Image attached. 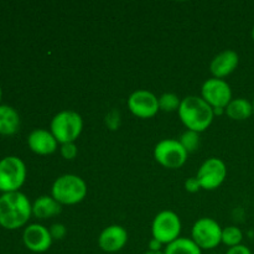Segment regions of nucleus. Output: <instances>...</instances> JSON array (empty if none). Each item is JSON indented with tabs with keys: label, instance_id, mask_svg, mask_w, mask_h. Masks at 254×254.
I'll list each match as a JSON object with an SVG mask.
<instances>
[{
	"label": "nucleus",
	"instance_id": "nucleus-1",
	"mask_svg": "<svg viewBox=\"0 0 254 254\" xmlns=\"http://www.w3.org/2000/svg\"><path fill=\"white\" fill-rule=\"evenodd\" d=\"M32 215V205L20 191L0 196V226L6 230H17L27 223Z\"/></svg>",
	"mask_w": 254,
	"mask_h": 254
},
{
	"label": "nucleus",
	"instance_id": "nucleus-2",
	"mask_svg": "<svg viewBox=\"0 0 254 254\" xmlns=\"http://www.w3.org/2000/svg\"><path fill=\"white\" fill-rule=\"evenodd\" d=\"M179 117L188 130L201 133L211 126L213 121V108L203 101L202 97L188 96L181 99Z\"/></svg>",
	"mask_w": 254,
	"mask_h": 254
},
{
	"label": "nucleus",
	"instance_id": "nucleus-3",
	"mask_svg": "<svg viewBox=\"0 0 254 254\" xmlns=\"http://www.w3.org/2000/svg\"><path fill=\"white\" fill-rule=\"evenodd\" d=\"M87 195V185L84 180L73 174H64L52 184L51 196L60 205H76Z\"/></svg>",
	"mask_w": 254,
	"mask_h": 254
},
{
	"label": "nucleus",
	"instance_id": "nucleus-4",
	"mask_svg": "<svg viewBox=\"0 0 254 254\" xmlns=\"http://www.w3.org/2000/svg\"><path fill=\"white\" fill-rule=\"evenodd\" d=\"M50 129L59 144L74 143L83 130V119L74 111H61L52 118Z\"/></svg>",
	"mask_w": 254,
	"mask_h": 254
},
{
	"label": "nucleus",
	"instance_id": "nucleus-5",
	"mask_svg": "<svg viewBox=\"0 0 254 254\" xmlns=\"http://www.w3.org/2000/svg\"><path fill=\"white\" fill-rule=\"evenodd\" d=\"M26 179V166L17 156H6L0 160V191L16 192Z\"/></svg>",
	"mask_w": 254,
	"mask_h": 254
},
{
	"label": "nucleus",
	"instance_id": "nucleus-6",
	"mask_svg": "<svg viewBox=\"0 0 254 254\" xmlns=\"http://www.w3.org/2000/svg\"><path fill=\"white\" fill-rule=\"evenodd\" d=\"M153 238L163 245H170L180 238L181 221L173 211H161L155 216L151 225Z\"/></svg>",
	"mask_w": 254,
	"mask_h": 254
},
{
	"label": "nucleus",
	"instance_id": "nucleus-7",
	"mask_svg": "<svg viewBox=\"0 0 254 254\" xmlns=\"http://www.w3.org/2000/svg\"><path fill=\"white\" fill-rule=\"evenodd\" d=\"M189 153L176 139H164L154 148V158L166 169H179L186 163Z\"/></svg>",
	"mask_w": 254,
	"mask_h": 254
},
{
	"label": "nucleus",
	"instance_id": "nucleus-8",
	"mask_svg": "<svg viewBox=\"0 0 254 254\" xmlns=\"http://www.w3.org/2000/svg\"><path fill=\"white\" fill-rule=\"evenodd\" d=\"M191 240L201 250H213L222 243V228L213 218H200L192 226Z\"/></svg>",
	"mask_w": 254,
	"mask_h": 254
},
{
	"label": "nucleus",
	"instance_id": "nucleus-9",
	"mask_svg": "<svg viewBox=\"0 0 254 254\" xmlns=\"http://www.w3.org/2000/svg\"><path fill=\"white\" fill-rule=\"evenodd\" d=\"M201 97L203 101L207 102L213 109L223 108L228 106L232 101V89L231 86L221 78H208L203 82L202 88H201Z\"/></svg>",
	"mask_w": 254,
	"mask_h": 254
},
{
	"label": "nucleus",
	"instance_id": "nucleus-10",
	"mask_svg": "<svg viewBox=\"0 0 254 254\" xmlns=\"http://www.w3.org/2000/svg\"><path fill=\"white\" fill-rule=\"evenodd\" d=\"M227 176V168L225 161L218 158H210L200 166L197 173V180L201 188L205 190H215L225 181Z\"/></svg>",
	"mask_w": 254,
	"mask_h": 254
},
{
	"label": "nucleus",
	"instance_id": "nucleus-11",
	"mask_svg": "<svg viewBox=\"0 0 254 254\" xmlns=\"http://www.w3.org/2000/svg\"><path fill=\"white\" fill-rule=\"evenodd\" d=\"M128 108L138 118L148 119L156 116L159 108V98L146 89L133 92L128 99Z\"/></svg>",
	"mask_w": 254,
	"mask_h": 254
},
{
	"label": "nucleus",
	"instance_id": "nucleus-12",
	"mask_svg": "<svg viewBox=\"0 0 254 254\" xmlns=\"http://www.w3.org/2000/svg\"><path fill=\"white\" fill-rule=\"evenodd\" d=\"M22 241L25 247L34 253H44L50 250L52 245V237L49 228L39 223H32L25 228L22 233Z\"/></svg>",
	"mask_w": 254,
	"mask_h": 254
},
{
	"label": "nucleus",
	"instance_id": "nucleus-13",
	"mask_svg": "<svg viewBox=\"0 0 254 254\" xmlns=\"http://www.w3.org/2000/svg\"><path fill=\"white\" fill-rule=\"evenodd\" d=\"M128 242V232L118 225H112L104 228L98 237V246L107 253L119 252Z\"/></svg>",
	"mask_w": 254,
	"mask_h": 254
},
{
	"label": "nucleus",
	"instance_id": "nucleus-14",
	"mask_svg": "<svg viewBox=\"0 0 254 254\" xmlns=\"http://www.w3.org/2000/svg\"><path fill=\"white\" fill-rule=\"evenodd\" d=\"M27 144L29 148L39 155H50L55 153L57 149L56 138L52 135L51 131L46 129H35L27 136Z\"/></svg>",
	"mask_w": 254,
	"mask_h": 254
},
{
	"label": "nucleus",
	"instance_id": "nucleus-15",
	"mask_svg": "<svg viewBox=\"0 0 254 254\" xmlns=\"http://www.w3.org/2000/svg\"><path fill=\"white\" fill-rule=\"evenodd\" d=\"M240 64V56L233 50H225L213 57L210 64L211 73L215 78H221L227 77L228 74L232 73L237 68Z\"/></svg>",
	"mask_w": 254,
	"mask_h": 254
},
{
	"label": "nucleus",
	"instance_id": "nucleus-16",
	"mask_svg": "<svg viewBox=\"0 0 254 254\" xmlns=\"http://www.w3.org/2000/svg\"><path fill=\"white\" fill-rule=\"evenodd\" d=\"M62 205H60L52 196H40L32 203V215L40 220L54 217L61 213Z\"/></svg>",
	"mask_w": 254,
	"mask_h": 254
},
{
	"label": "nucleus",
	"instance_id": "nucleus-17",
	"mask_svg": "<svg viewBox=\"0 0 254 254\" xmlns=\"http://www.w3.org/2000/svg\"><path fill=\"white\" fill-rule=\"evenodd\" d=\"M225 113L232 121H246L253 116L252 102L246 98H233L225 108Z\"/></svg>",
	"mask_w": 254,
	"mask_h": 254
},
{
	"label": "nucleus",
	"instance_id": "nucleus-18",
	"mask_svg": "<svg viewBox=\"0 0 254 254\" xmlns=\"http://www.w3.org/2000/svg\"><path fill=\"white\" fill-rule=\"evenodd\" d=\"M20 128L19 113L10 106H0V134L12 135Z\"/></svg>",
	"mask_w": 254,
	"mask_h": 254
},
{
	"label": "nucleus",
	"instance_id": "nucleus-19",
	"mask_svg": "<svg viewBox=\"0 0 254 254\" xmlns=\"http://www.w3.org/2000/svg\"><path fill=\"white\" fill-rule=\"evenodd\" d=\"M201 248L191 238H178L166 246L165 254H202Z\"/></svg>",
	"mask_w": 254,
	"mask_h": 254
},
{
	"label": "nucleus",
	"instance_id": "nucleus-20",
	"mask_svg": "<svg viewBox=\"0 0 254 254\" xmlns=\"http://www.w3.org/2000/svg\"><path fill=\"white\" fill-rule=\"evenodd\" d=\"M243 233L236 226H228L222 228V243L228 247H235V246L242 245Z\"/></svg>",
	"mask_w": 254,
	"mask_h": 254
},
{
	"label": "nucleus",
	"instance_id": "nucleus-21",
	"mask_svg": "<svg viewBox=\"0 0 254 254\" xmlns=\"http://www.w3.org/2000/svg\"><path fill=\"white\" fill-rule=\"evenodd\" d=\"M181 104V99L175 93H164L159 97V108L163 112H175L179 111Z\"/></svg>",
	"mask_w": 254,
	"mask_h": 254
},
{
	"label": "nucleus",
	"instance_id": "nucleus-22",
	"mask_svg": "<svg viewBox=\"0 0 254 254\" xmlns=\"http://www.w3.org/2000/svg\"><path fill=\"white\" fill-rule=\"evenodd\" d=\"M179 141H180L181 145L185 148L188 153L195 151L198 148V145H200V133H196V131L192 130H186L185 133H183Z\"/></svg>",
	"mask_w": 254,
	"mask_h": 254
},
{
	"label": "nucleus",
	"instance_id": "nucleus-23",
	"mask_svg": "<svg viewBox=\"0 0 254 254\" xmlns=\"http://www.w3.org/2000/svg\"><path fill=\"white\" fill-rule=\"evenodd\" d=\"M60 151H61V155L64 156L66 160H73L77 156V145L76 143H66L61 144V148H60Z\"/></svg>",
	"mask_w": 254,
	"mask_h": 254
},
{
	"label": "nucleus",
	"instance_id": "nucleus-24",
	"mask_svg": "<svg viewBox=\"0 0 254 254\" xmlns=\"http://www.w3.org/2000/svg\"><path fill=\"white\" fill-rule=\"evenodd\" d=\"M49 230L50 233H51L52 240H62L67 233L66 227H64V225H62V223H54Z\"/></svg>",
	"mask_w": 254,
	"mask_h": 254
},
{
	"label": "nucleus",
	"instance_id": "nucleus-25",
	"mask_svg": "<svg viewBox=\"0 0 254 254\" xmlns=\"http://www.w3.org/2000/svg\"><path fill=\"white\" fill-rule=\"evenodd\" d=\"M185 189H186V191H189V192L195 193V192H197V191H200L202 188H201L200 181L197 180V178H190L186 180Z\"/></svg>",
	"mask_w": 254,
	"mask_h": 254
},
{
	"label": "nucleus",
	"instance_id": "nucleus-26",
	"mask_svg": "<svg viewBox=\"0 0 254 254\" xmlns=\"http://www.w3.org/2000/svg\"><path fill=\"white\" fill-rule=\"evenodd\" d=\"M226 254H252L250 248L245 245H238L235 246V247L228 248V251Z\"/></svg>",
	"mask_w": 254,
	"mask_h": 254
},
{
	"label": "nucleus",
	"instance_id": "nucleus-27",
	"mask_svg": "<svg viewBox=\"0 0 254 254\" xmlns=\"http://www.w3.org/2000/svg\"><path fill=\"white\" fill-rule=\"evenodd\" d=\"M161 247H163V243L156 241L155 238H151L149 242V251H161Z\"/></svg>",
	"mask_w": 254,
	"mask_h": 254
},
{
	"label": "nucleus",
	"instance_id": "nucleus-28",
	"mask_svg": "<svg viewBox=\"0 0 254 254\" xmlns=\"http://www.w3.org/2000/svg\"><path fill=\"white\" fill-rule=\"evenodd\" d=\"M144 254H165V253H164L163 251H149L148 250Z\"/></svg>",
	"mask_w": 254,
	"mask_h": 254
},
{
	"label": "nucleus",
	"instance_id": "nucleus-29",
	"mask_svg": "<svg viewBox=\"0 0 254 254\" xmlns=\"http://www.w3.org/2000/svg\"><path fill=\"white\" fill-rule=\"evenodd\" d=\"M1 97H2V91L1 88H0V102H1ZM0 106H1V104H0Z\"/></svg>",
	"mask_w": 254,
	"mask_h": 254
},
{
	"label": "nucleus",
	"instance_id": "nucleus-30",
	"mask_svg": "<svg viewBox=\"0 0 254 254\" xmlns=\"http://www.w3.org/2000/svg\"><path fill=\"white\" fill-rule=\"evenodd\" d=\"M252 40L254 41V26H253V29H252Z\"/></svg>",
	"mask_w": 254,
	"mask_h": 254
},
{
	"label": "nucleus",
	"instance_id": "nucleus-31",
	"mask_svg": "<svg viewBox=\"0 0 254 254\" xmlns=\"http://www.w3.org/2000/svg\"><path fill=\"white\" fill-rule=\"evenodd\" d=\"M252 107H253V116H254V98H253V101H252Z\"/></svg>",
	"mask_w": 254,
	"mask_h": 254
}]
</instances>
